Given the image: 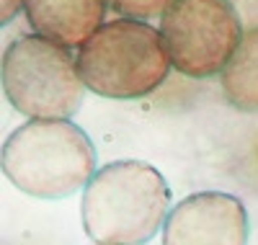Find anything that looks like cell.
Instances as JSON below:
<instances>
[{
	"instance_id": "277c9868",
	"label": "cell",
	"mask_w": 258,
	"mask_h": 245,
	"mask_svg": "<svg viewBox=\"0 0 258 245\" xmlns=\"http://www.w3.org/2000/svg\"><path fill=\"white\" fill-rule=\"evenodd\" d=\"M0 80L8 103L34 119H70L85 96L78 57L39 34L18 36L3 54Z\"/></svg>"
},
{
	"instance_id": "3957f363",
	"label": "cell",
	"mask_w": 258,
	"mask_h": 245,
	"mask_svg": "<svg viewBox=\"0 0 258 245\" xmlns=\"http://www.w3.org/2000/svg\"><path fill=\"white\" fill-rule=\"evenodd\" d=\"M170 68L160 29L135 18L103 24L78 49L85 88L111 101H137L155 93Z\"/></svg>"
},
{
	"instance_id": "30bf717a",
	"label": "cell",
	"mask_w": 258,
	"mask_h": 245,
	"mask_svg": "<svg viewBox=\"0 0 258 245\" xmlns=\"http://www.w3.org/2000/svg\"><path fill=\"white\" fill-rule=\"evenodd\" d=\"M26 0H0V24H8L16 18V13L24 8Z\"/></svg>"
},
{
	"instance_id": "5b68a950",
	"label": "cell",
	"mask_w": 258,
	"mask_h": 245,
	"mask_svg": "<svg viewBox=\"0 0 258 245\" xmlns=\"http://www.w3.org/2000/svg\"><path fill=\"white\" fill-rule=\"evenodd\" d=\"M160 34L170 65L197 80L222 75L245 36L230 0H178L160 18Z\"/></svg>"
},
{
	"instance_id": "9c48e42d",
	"label": "cell",
	"mask_w": 258,
	"mask_h": 245,
	"mask_svg": "<svg viewBox=\"0 0 258 245\" xmlns=\"http://www.w3.org/2000/svg\"><path fill=\"white\" fill-rule=\"evenodd\" d=\"M178 0H106L114 13L124 16V18H135V21H145V18H155V16H165L173 8Z\"/></svg>"
},
{
	"instance_id": "ba28073f",
	"label": "cell",
	"mask_w": 258,
	"mask_h": 245,
	"mask_svg": "<svg viewBox=\"0 0 258 245\" xmlns=\"http://www.w3.org/2000/svg\"><path fill=\"white\" fill-rule=\"evenodd\" d=\"M227 103L245 114H258V26L248 29L243 44L222 73Z\"/></svg>"
},
{
	"instance_id": "8992f818",
	"label": "cell",
	"mask_w": 258,
	"mask_h": 245,
	"mask_svg": "<svg viewBox=\"0 0 258 245\" xmlns=\"http://www.w3.org/2000/svg\"><path fill=\"white\" fill-rule=\"evenodd\" d=\"M248 212L225 191L191 194L170 209L163 245H248Z\"/></svg>"
},
{
	"instance_id": "7a4b0ae2",
	"label": "cell",
	"mask_w": 258,
	"mask_h": 245,
	"mask_svg": "<svg viewBox=\"0 0 258 245\" xmlns=\"http://www.w3.org/2000/svg\"><path fill=\"white\" fill-rule=\"evenodd\" d=\"M0 165L16 189L52 202L85 189L98 173L91 137L68 119L21 124L6 137Z\"/></svg>"
},
{
	"instance_id": "6da1fadb",
	"label": "cell",
	"mask_w": 258,
	"mask_h": 245,
	"mask_svg": "<svg viewBox=\"0 0 258 245\" xmlns=\"http://www.w3.org/2000/svg\"><path fill=\"white\" fill-rule=\"evenodd\" d=\"M170 189L142 160L103 165L83 191V227L98 245H145L165 227Z\"/></svg>"
},
{
	"instance_id": "52a82bcc",
	"label": "cell",
	"mask_w": 258,
	"mask_h": 245,
	"mask_svg": "<svg viewBox=\"0 0 258 245\" xmlns=\"http://www.w3.org/2000/svg\"><path fill=\"white\" fill-rule=\"evenodd\" d=\"M106 0H26L24 13L34 34L62 47H83L106 24Z\"/></svg>"
}]
</instances>
